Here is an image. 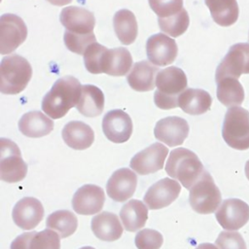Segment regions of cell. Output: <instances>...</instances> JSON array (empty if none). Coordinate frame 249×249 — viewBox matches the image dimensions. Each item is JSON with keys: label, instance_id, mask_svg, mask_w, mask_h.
Here are the masks:
<instances>
[{"label": "cell", "instance_id": "38", "mask_svg": "<svg viewBox=\"0 0 249 249\" xmlns=\"http://www.w3.org/2000/svg\"><path fill=\"white\" fill-rule=\"evenodd\" d=\"M215 244L219 249H247L246 243L238 231H221Z\"/></svg>", "mask_w": 249, "mask_h": 249}, {"label": "cell", "instance_id": "32", "mask_svg": "<svg viewBox=\"0 0 249 249\" xmlns=\"http://www.w3.org/2000/svg\"><path fill=\"white\" fill-rule=\"evenodd\" d=\"M46 226L48 229L56 231L61 238H65L76 231L78 219L69 210H57L48 216Z\"/></svg>", "mask_w": 249, "mask_h": 249}, {"label": "cell", "instance_id": "35", "mask_svg": "<svg viewBox=\"0 0 249 249\" xmlns=\"http://www.w3.org/2000/svg\"><path fill=\"white\" fill-rule=\"evenodd\" d=\"M63 40L66 48L70 52L77 54H84L88 47L96 42V38L93 32L86 35H80L69 32L67 30L64 32Z\"/></svg>", "mask_w": 249, "mask_h": 249}, {"label": "cell", "instance_id": "29", "mask_svg": "<svg viewBox=\"0 0 249 249\" xmlns=\"http://www.w3.org/2000/svg\"><path fill=\"white\" fill-rule=\"evenodd\" d=\"M213 20L220 26H231L238 18L239 9L236 0H204Z\"/></svg>", "mask_w": 249, "mask_h": 249}, {"label": "cell", "instance_id": "26", "mask_svg": "<svg viewBox=\"0 0 249 249\" xmlns=\"http://www.w3.org/2000/svg\"><path fill=\"white\" fill-rule=\"evenodd\" d=\"M104 101V94L99 88L93 85H84L82 86L80 100L76 108L83 116L93 118L102 113Z\"/></svg>", "mask_w": 249, "mask_h": 249}, {"label": "cell", "instance_id": "23", "mask_svg": "<svg viewBox=\"0 0 249 249\" xmlns=\"http://www.w3.org/2000/svg\"><path fill=\"white\" fill-rule=\"evenodd\" d=\"M18 129L27 137L39 138L53 131V122L40 111H30L19 119Z\"/></svg>", "mask_w": 249, "mask_h": 249}, {"label": "cell", "instance_id": "41", "mask_svg": "<svg viewBox=\"0 0 249 249\" xmlns=\"http://www.w3.org/2000/svg\"><path fill=\"white\" fill-rule=\"evenodd\" d=\"M244 170H245V175L247 177V179L249 180V160L246 161L245 163V167H244Z\"/></svg>", "mask_w": 249, "mask_h": 249}, {"label": "cell", "instance_id": "7", "mask_svg": "<svg viewBox=\"0 0 249 249\" xmlns=\"http://www.w3.org/2000/svg\"><path fill=\"white\" fill-rule=\"evenodd\" d=\"M0 178L7 183L23 180L27 174V164L22 160L18 146L12 140L1 138Z\"/></svg>", "mask_w": 249, "mask_h": 249}, {"label": "cell", "instance_id": "1", "mask_svg": "<svg viewBox=\"0 0 249 249\" xmlns=\"http://www.w3.org/2000/svg\"><path fill=\"white\" fill-rule=\"evenodd\" d=\"M81 92L82 85L78 79L73 76L59 78L43 97L42 110L52 119H60L78 104Z\"/></svg>", "mask_w": 249, "mask_h": 249}, {"label": "cell", "instance_id": "6", "mask_svg": "<svg viewBox=\"0 0 249 249\" xmlns=\"http://www.w3.org/2000/svg\"><path fill=\"white\" fill-rule=\"evenodd\" d=\"M222 201V195L212 176L206 170L190 190L189 202L199 214L214 213Z\"/></svg>", "mask_w": 249, "mask_h": 249}, {"label": "cell", "instance_id": "24", "mask_svg": "<svg viewBox=\"0 0 249 249\" xmlns=\"http://www.w3.org/2000/svg\"><path fill=\"white\" fill-rule=\"evenodd\" d=\"M91 231L100 240L115 241L122 236L124 229L116 214L104 211L91 219Z\"/></svg>", "mask_w": 249, "mask_h": 249}, {"label": "cell", "instance_id": "5", "mask_svg": "<svg viewBox=\"0 0 249 249\" xmlns=\"http://www.w3.org/2000/svg\"><path fill=\"white\" fill-rule=\"evenodd\" d=\"M222 136L232 149H249V112L240 106L229 108L223 122Z\"/></svg>", "mask_w": 249, "mask_h": 249}, {"label": "cell", "instance_id": "20", "mask_svg": "<svg viewBox=\"0 0 249 249\" xmlns=\"http://www.w3.org/2000/svg\"><path fill=\"white\" fill-rule=\"evenodd\" d=\"M11 249H60V236L51 229L24 232L14 239Z\"/></svg>", "mask_w": 249, "mask_h": 249}, {"label": "cell", "instance_id": "12", "mask_svg": "<svg viewBox=\"0 0 249 249\" xmlns=\"http://www.w3.org/2000/svg\"><path fill=\"white\" fill-rule=\"evenodd\" d=\"M148 59L155 65L166 66L171 64L178 53V47L174 39L163 33L150 36L146 42Z\"/></svg>", "mask_w": 249, "mask_h": 249}, {"label": "cell", "instance_id": "27", "mask_svg": "<svg viewBox=\"0 0 249 249\" xmlns=\"http://www.w3.org/2000/svg\"><path fill=\"white\" fill-rule=\"evenodd\" d=\"M120 218L127 231H136L145 226L148 220V208L141 200L131 199L122 207Z\"/></svg>", "mask_w": 249, "mask_h": 249}, {"label": "cell", "instance_id": "36", "mask_svg": "<svg viewBox=\"0 0 249 249\" xmlns=\"http://www.w3.org/2000/svg\"><path fill=\"white\" fill-rule=\"evenodd\" d=\"M134 242L138 249H160L163 243V237L156 230L144 229L136 233Z\"/></svg>", "mask_w": 249, "mask_h": 249}, {"label": "cell", "instance_id": "4", "mask_svg": "<svg viewBox=\"0 0 249 249\" xmlns=\"http://www.w3.org/2000/svg\"><path fill=\"white\" fill-rule=\"evenodd\" d=\"M0 91L4 94L21 92L32 77V67L24 57L9 54L2 58L0 65Z\"/></svg>", "mask_w": 249, "mask_h": 249}, {"label": "cell", "instance_id": "19", "mask_svg": "<svg viewBox=\"0 0 249 249\" xmlns=\"http://www.w3.org/2000/svg\"><path fill=\"white\" fill-rule=\"evenodd\" d=\"M59 20L67 31L80 35L92 33L95 25L93 14L85 8L77 6L63 8L60 12Z\"/></svg>", "mask_w": 249, "mask_h": 249}, {"label": "cell", "instance_id": "25", "mask_svg": "<svg viewBox=\"0 0 249 249\" xmlns=\"http://www.w3.org/2000/svg\"><path fill=\"white\" fill-rule=\"evenodd\" d=\"M212 104L211 95L201 89H186L178 98V106L187 114L201 115Z\"/></svg>", "mask_w": 249, "mask_h": 249}, {"label": "cell", "instance_id": "31", "mask_svg": "<svg viewBox=\"0 0 249 249\" xmlns=\"http://www.w3.org/2000/svg\"><path fill=\"white\" fill-rule=\"evenodd\" d=\"M217 83V98L225 106L231 108L240 106L244 100V89L238 79L225 77Z\"/></svg>", "mask_w": 249, "mask_h": 249}, {"label": "cell", "instance_id": "13", "mask_svg": "<svg viewBox=\"0 0 249 249\" xmlns=\"http://www.w3.org/2000/svg\"><path fill=\"white\" fill-rule=\"evenodd\" d=\"M189 124L186 120L177 117H166L157 122L154 134L155 137L169 147L180 146L189 134Z\"/></svg>", "mask_w": 249, "mask_h": 249}, {"label": "cell", "instance_id": "30", "mask_svg": "<svg viewBox=\"0 0 249 249\" xmlns=\"http://www.w3.org/2000/svg\"><path fill=\"white\" fill-rule=\"evenodd\" d=\"M132 66V56L129 51L125 48L120 47L110 49L107 51L104 64L103 73L111 76H124Z\"/></svg>", "mask_w": 249, "mask_h": 249}, {"label": "cell", "instance_id": "21", "mask_svg": "<svg viewBox=\"0 0 249 249\" xmlns=\"http://www.w3.org/2000/svg\"><path fill=\"white\" fill-rule=\"evenodd\" d=\"M160 69L151 61L136 62L126 77L129 87L136 91L153 90L156 87V78Z\"/></svg>", "mask_w": 249, "mask_h": 249}, {"label": "cell", "instance_id": "11", "mask_svg": "<svg viewBox=\"0 0 249 249\" xmlns=\"http://www.w3.org/2000/svg\"><path fill=\"white\" fill-rule=\"evenodd\" d=\"M168 149L161 143L156 142L135 154L130 160V167L140 175L155 173L163 168Z\"/></svg>", "mask_w": 249, "mask_h": 249}, {"label": "cell", "instance_id": "14", "mask_svg": "<svg viewBox=\"0 0 249 249\" xmlns=\"http://www.w3.org/2000/svg\"><path fill=\"white\" fill-rule=\"evenodd\" d=\"M180 192V184L166 177L153 184L147 190L143 200L148 208L158 210L170 205L179 196Z\"/></svg>", "mask_w": 249, "mask_h": 249}, {"label": "cell", "instance_id": "22", "mask_svg": "<svg viewBox=\"0 0 249 249\" xmlns=\"http://www.w3.org/2000/svg\"><path fill=\"white\" fill-rule=\"evenodd\" d=\"M62 138L67 146L74 150H86L94 141L92 128L81 121H71L62 129Z\"/></svg>", "mask_w": 249, "mask_h": 249}, {"label": "cell", "instance_id": "9", "mask_svg": "<svg viewBox=\"0 0 249 249\" xmlns=\"http://www.w3.org/2000/svg\"><path fill=\"white\" fill-rule=\"evenodd\" d=\"M27 37V27L21 18L4 14L0 18V53L9 54L18 49Z\"/></svg>", "mask_w": 249, "mask_h": 249}, {"label": "cell", "instance_id": "8", "mask_svg": "<svg viewBox=\"0 0 249 249\" xmlns=\"http://www.w3.org/2000/svg\"><path fill=\"white\" fill-rule=\"evenodd\" d=\"M241 74H249V44L232 45L218 65L215 73L216 82L225 77L238 79Z\"/></svg>", "mask_w": 249, "mask_h": 249}, {"label": "cell", "instance_id": "34", "mask_svg": "<svg viewBox=\"0 0 249 249\" xmlns=\"http://www.w3.org/2000/svg\"><path fill=\"white\" fill-rule=\"evenodd\" d=\"M108 49L97 42L88 47L84 55L86 69L91 74L103 73V64Z\"/></svg>", "mask_w": 249, "mask_h": 249}, {"label": "cell", "instance_id": "39", "mask_svg": "<svg viewBox=\"0 0 249 249\" xmlns=\"http://www.w3.org/2000/svg\"><path fill=\"white\" fill-rule=\"evenodd\" d=\"M47 1L55 6H64L71 3L72 0H47Z\"/></svg>", "mask_w": 249, "mask_h": 249}, {"label": "cell", "instance_id": "17", "mask_svg": "<svg viewBox=\"0 0 249 249\" xmlns=\"http://www.w3.org/2000/svg\"><path fill=\"white\" fill-rule=\"evenodd\" d=\"M12 217L15 224L22 230L36 228L44 217V207L35 197L26 196L19 199L13 208Z\"/></svg>", "mask_w": 249, "mask_h": 249}, {"label": "cell", "instance_id": "18", "mask_svg": "<svg viewBox=\"0 0 249 249\" xmlns=\"http://www.w3.org/2000/svg\"><path fill=\"white\" fill-rule=\"evenodd\" d=\"M137 186V176L129 168H120L114 171L106 184V191L110 198L117 202H124L130 198Z\"/></svg>", "mask_w": 249, "mask_h": 249}, {"label": "cell", "instance_id": "10", "mask_svg": "<svg viewBox=\"0 0 249 249\" xmlns=\"http://www.w3.org/2000/svg\"><path fill=\"white\" fill-rule=\"evenodd\" d=\"M220 226L228 231H237L249 221V205L239 198L225 199L216 210Z\"/></svg>", "mask_w": 249, "mask_h": 249}, {"label": "cell", "instance_id": "40", "mask_svg": "<svg viewBox=\"0 0 249 249\" xmlns=\"http://www.w3.org/2000/svg\"><path fill=\"white\" fill-rule=\"evenodd\" d=\"M196 249H219L212 243H201L196 247Z\"/></svg>", "mask_w": 249, "mask_h": 249}, {"label": "cell", "instance_id": "2", "mask_svg": "<svg viewBox=\"0 0 249 249\" xmlns=\"http://www.w3.org/2000/svg\"><path fill=\"white\" fill-rule=\"evenodd\" d=\"M187 86V76L181 68L170 66L160 70L156 78L155 104L163 110L176 108L178 106V98Z\"/></svg>", "mask_w": 249, "mask_h": 249}, {"label": "cell", "instance_id": "37", "mask_svg": "<svg viewBox=\"0 0 249 249\" xmlns=\"http://www.w3.org/2000/svg\"><path fill=\"white\" fill-rule=\"evenodd\" d=\"M151 9L159 18L176 15L183 9V0H148Z\"/></svg>", "mask_w": 249, "mask_h": 249}, {"label": "cell", "instance_id": "16", "mask_svg": "<svg viewBox=\"0 0 249 249\" xmlns=\"http://www.w3.org/2000/svg\"><path fill=\"white\" fill-rule=\"evenodd\" d=\"M105 202L104 191L101 187L87 184L79 188L73 196L72 207L81 215H93L101 211Z\"/></svg>", "mask_w": 249, "mask_h": 249}, {"label": "cell", "instance_id": "3", "mask_svg": "<svg viewBox=\"0 0 249 249\" xmlns=\"http://www.w3.org/2000/svg\"><path fill=\"white\" fill-rule=\"evenodd\" d=\"M204 170L196 154L186 148L172 150L165 163L167 175L177 179L187 190H191Z\"/></svg>", "mask_w": 249, "mask_h": 249}, {"label": "cell", "instance_id": "15", "mask_svg": "<svg viewBox=\"0 0 249 249\" xmlns=\"http://www.w3.org/2000/svg\"><path fill=\"white\" fill-rule=\"evenodd\" d=\"M132 121L121 109L107 112L102 120V130L107 139L114 143L126 142L132 133Z\"/></svg>", "mask_w": 249, "mask_h": 249}, {"label": "cell", "instance_id": "33", "mask_svg": "<svg viewBox=\"0 0 249 249\" xmlns=\"http://www.w3.org/2000/svg\"><path fill=\"white\" fill-rule=\"evenodd\" d=\"M160 30L171 37H179L184 34L190 24V18L187 11L183 8L176 15L167 18H158Z\"/></svg>", "mask_w": 249, "mask_h": 249}, {"label": "cell", "instance_id": "28", "mask_svg": "<svg viewBox=\"0 0 249 249\" xmlns=\"http://www.w3.org/2000/svg\"><path fill=\"white\" fill-rule=\"evenodd\" d=\"M115 33L124 45L132 44L138 34V25L134 14L126 9L118 11L113 18Z\"/></svg>", "mask_w": 249, "mask_h": 249}, {"label": "cell", "instance_id": "42", "mask_svg": "<svg viewBox=\"0 0 249 249\" xmlns=\"http://www.w3.org/2000/svg\"><path fill=\"white\" fill-rule=\"evenodd\" d=\"M80 249H95V248H93L91 246H84V247H81Z\"/></svg>", "mask_w": 249, "mask_h": 249}]
</instances>
